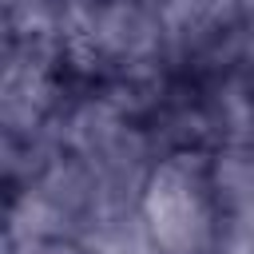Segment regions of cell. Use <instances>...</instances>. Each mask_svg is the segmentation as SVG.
Returning <instances> with one entry per match:
<instances>
[{"label": "cell", "mask_w": 254, "mask_h": 254, "mask_svg": "<svg viewBox=\"0 0 254 254\" xmlns=\"http://www.w3.org/2000/svg\"><path fill=\"white\" fill-rule=\"evenodd\" d=\"M198 155H175L167 159L147 187V210H151V230L159 242H194L198 234L210 230V179L206 167L194 163Z\"/></svg>", "instance_id": "1"}]
</instances>
